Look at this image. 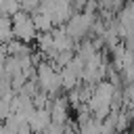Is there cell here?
<instances>
[{"instance_id": "1", "label": "cell", "mask_w": 134, "mask_h": 134, "mask_svg": "<svg viewBox=\"0 0 134 134\" xmlns=\"http://www.w3.org/2000/svg\"><path fill=\"white\" fill-rule=\"evenodd\" d=\"M36 80H38L40 88H42L44 92H48L52 98L59 96V94L65 90V88H63L61 69H59L52 61H48V59H42V61L38 63V67H36Z\"/></svg>"}, {"instance_id": "2", "label": "cell", "mask_w": 134, "mask_h": 134, "mask_svg": "<svg viewBox=\"0 0 134 134\" xmlns=\"http://www.w3.org/2000/svg\"><path fill=\"white\" fill-rule=\"evenodd\" d=\"M96 19H98V15H90V13H86V10H82V13H75L63 27L67 29V34L80 44L82 40H86V38H92L94 36V25H96Z\"/></svg>"}, {"instance_id": "3", "label": "cell", "mask_w": 134, "mask_h": 134, "mask_svg": "<svg viewBox=\"0 0 134 134\" xmlns=\"http://www.w3.org/2000/svg\"><path fill=\"white\" fill-rule=\"evenodd\" d=\"M13 23H15V38L17 40H23L27 44L36 42L40 31L34 23V15L31 13H25V10H19L17 15H13Z\"/></svg>"}, {"instance_id": "4", "label": "cell", "mask_w": 134, "mask_h": 134, "mask_svg": "<svg viewBox=\"0 0 134 134\" xmlns=\"http://www.w3.org/2000/svg\"><path fill=\"white\" fill-rule=\"evenodd\" d=\"M69 96H63V94H59V96H54L52 98V103H50V115H52V121H57V124H67V119H69Z\"/></svg>"}, {"instance_id": "5", "label": "cell", "mask_w": 134, "mask_h": 134, "mask_svg": "<svg viewBox=\"0 0 134 134\" xmlns=\"http://www.w3.org/2000/svg\"><path fill=\"white\" fill-rule=\"evenodd\" d=\"M52 124V115H50V109H36L29 117V126L36 134H44Z\"/></svg>"}, {"instance_id": "6", "label": "cell", "mask_w": 134, "mask_h": 134, "mask_svg": "<svg viewBox=\"0 0 134 134\" xmlns=\"http://www.w3.org/2000/svg\"><path fill=\"white\" fill-rule=\"evenodd\" d=\"M34 23H36V27H38L40 34H42V31H52V29L57 27L54 21H52V15L46 13V10H42V8H38V10L34 13Z\"/></svg>"}, {"instance_id": "7", "label": "cell", "mask_w": 134, "mask_h": 134, "mask_svg": "<svg viewBox=\"0 0 134 134\" xmlns=\"http://www.w3.org/2000/svg\"><path fill=\"white\" fill-rule=\"evenodd\" d=\"M0 34H2V44H8L10 40H15V23L10 15L0 17Z\"/></svg>"}, {"instance_id": "8", "label": "cell", "mask_w": 134, "mask_h": 134, "mask_svg": "<svg viewBox=\"0 0 134 134\" xmlns=\"http://www.w3.org/2000/svg\"><path fill=\"white\" fill-rule=\"evenodd\" d=\"M126 2H128V0H98L100 10H107V13H113V15H117V13L124 8Z\"/></svg>"}, {"instance_id": "9", "label": "cell", "mask_w": 134, "mask_h": 134, "mask_svg": "<svg viewBox=\"0 0 134 134\" xmlns=\"http://www.w3.org/2000/svg\"><path fill=\"white\" fill-rule=\"evenodd\" d=\"M0 8H2V15H17L21 10V2L19 0H0Z\"/></svg>"}, {"instance_id": "10", "label": "cell", "mask_w": 134, "mask_h": 134, "mask_svg": "<svg viewBox=\"0 0 134 134\" xmlns=\"http://www.w3.org/2000/svg\"><path fill=\"white\" fill-rule=\"evenodd\" d=\"M117 134H130V132H128V130H124V132H117Z\"/></svg>"}]
</instances>
